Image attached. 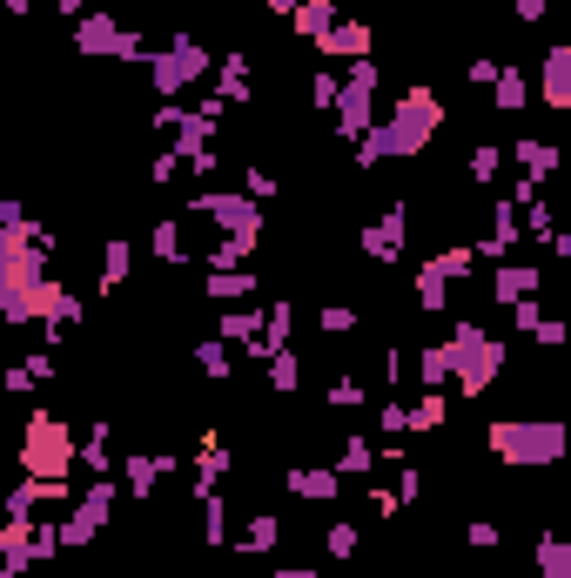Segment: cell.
<instances>
[{
	"label": "cell",
	"instance_id": "23",
	"mask_svg": "<svg viewBox=\"0 0 571 578\" xmlns=\"http://www.w3.org/2000/svg\"><path fill=\"white\" fill-rule=\"evenodd\" d=\"M276 538H283V525H276L269 512H256V518H250V532H242V551H269Z\"/></svg>",
	"mask_w": 571,
	"mask_h": 578
},
{
	"label": "cell",
	"instance_id": "31",
	"mask_svg": "<svg viewBox=\"0 0 571 578\" xmlns=\"http://www.w3.org/2000/svg\"><path fill=\"white\" fill-rule=\"evenodd\" d=\"M195 364H202V370H209V377H229V357H222V350H215V344H202V350H195Z\"/></svg>",
	"mask_w": 571,
	"mask_h": 578
},
{
	"label": "cell",
	"instance_id": "2",
	"mask_svg": "<svg viewBox=\"0 0 571 578\" xmlns=\"http://www.w3.org/2000/svg\"><path fill=\"white\" fill-rule=\"evenodd\" d=\"M484 451L511 471H538L571 451V431L558 418H498V424H484Z\"/></svg>",
	"mask_w": 571,
	"mask_h": 578
},
{
	"label": "cell",
	"instance_id": "4",
	"mask_svg": "<svg viewBox=\"0 0 571 578\" xmlns=\"http://www.w3.org/2000/svg\"><path fill=\"white\" fill-rule=\"evenodd\" d=\"M74 431L54 418V410H34L28 418V438H21V464H28V477H67L74 471Z\"/></svg>",
	"mask_w": 571,
	"mask_h": 578
},
{
	"label": "cell",
	"instance_id": "17",
	"mask_svg": "<svg viewBox=\"0 0 571 578\" xmlns=\"http://www.w3.org/2000/svg\"><path fill=\"white\" fill-rule=\"evenodd\" d=\"M518 161H525V182H544V176H558V148L551 141H518Z\"/></svg>",
	"mask_w": 571,
	"mask_h": 578
},
{
	"label": "cell",
	"instance_id": "15",
	"mask_svg": "<svg viewBox=\"0 0 571 578\" xmlns=\"http://www.w3.org/2000/svg\"><path fill=\"white\" fill-rule=\"evenodd\" d=\"M417 303H424V309H444V303H451V270H444V256H431V263L417 270Z\"/></svg>",
	"mask_w": 571,
	"mask_h": 578
},
{
	"label": "cell",
	"instance_id": "27",
	"mask_svg": "<svg viewBox=\"0 0 571 578\" xmlns=\"http://www.w3.org/2000/svg\"><path fill=\"white\" fill-rule=\"evenodd\" d=\"M498 161H505V155H498L491 141H484V148H470V176H477V182H491V176H498Z\"/></svg>",
	"mask_w": 571,
	"mask_h": 578
},
{
	"label": "cell",
	"instance_id": "34",
	"mask_svg": "<svg viewBox=\"0 0 571 578\" xmlns=\"http://www.w3.org/2000/svg\"><path fill=\"white\" fill-rule=\"evenodd\" d=\"M54 8H61V14H74V21H81V8H88V0H54Z\"/></svg>",
	"mask_w": 571,
	"mask_h": 578
},
{
	"label": "cell",
	"instance_id": "32",
	"mask_svg": "<svg viewBox=\"0 0 571 578\" xmlns=\"http://www.w3.org/2000/svg\"><path fill=\"white\" fill-rule=\"evenodd\" d=\"M518 8V21H544V0H511Z\"/></svg>",
	"mask_w": 571,
	"mask_h": 578
},
{
	"label": "cell",
	"instance_id": "35",
	"mask_svg": "<svg viewBox=\"0 0 571 578\" xmlns=\"http://www.w3.org/2000/svg\"><path fill=\"white\" fill-rule=\"evenodd\" d=\"M303 8V0H269V14H296Z\"/></svg>",
	"mask_w": 571,
	"mask_h": 578
},
{
	"label": "cell",
	"instance_id": "19",
	"mask_svg": "<svg viewBox=\"0 0 571 578\" xmlns=\"http://www.w3.org/2000/svg\"><path fill=\"white\" fill-rule=\"evenodd\" d=\"M128 263H135V256H128V242L108 235V250H102V290H121V283H128Z\"/></svg>",
	"mask_w": 571,
	"mask_h": 578
},
{
	"label": "cell",
	"instance_id": "7",
	"mask_svg": "<svg viewBox=\"0 0 571 578\" xmlns=\"http://www.w3.org/2000/svg\"><path fill=\"white\" fill-rule=\"evenodd\" d=\"M202 74H209V48H202V41H189V34H182V41H169V48L155 54V88H161V95L195 88Z\"/></svg>",
	"mask_w": 571,
	"mask_h": 578
},
{
	"label": "cell",
	"instance_id": "21",
	"mask_svg": "<svg viewBox=\"0 0 571 578\" xmlns=\"http://www.w3.org/2000/svg\"><path fill=\"white\" fill-rule=\"evenodd\" d=\"M491 95H498V108H525V102H531V81H525L518 67H505V74L491 81Z\"/></svg>",
	"mask_w": 571,
	"mask_h": 578
},
{
	"label": "cell",
	"instance_id": "11",
	"mask_svg": "<svg viewBox=\"0 0 571 578\" xmlns=\"http://www.w3.org/2000/svg\"><path fill=\"white\" fill-rule=\"evenodd\" d=\"M289 491H296V498L330 505V498H337V471H330V464H303V471H289Z\"/></svg>",
	"mask_w": 571,
	"mask_h": 578
},
{
	"label": "cell",
	"instance_id": "28",
	"mask_svg": "<svg viewBox=\"0 0 571 578\" xmlns=\"http://www.w3.org/2000/svg\"><path fill=\"white\" fill-rule=\"evenodd\" d=\"M411 424H417V431H431V424H444V397H437V390H431V397H424V403L411 410Z\"/></svg>",
	"mask_w": 571,
	"mask_h": 578
},
{
	"label": "cell",
	"instance_id": "1",
	"mask_svg": "<svg viewBox=\"0 0 571 578\" xmlns=\"http://www.w3.org/2000/svg\"><path fill=\"white\" fill-rule=\"evenodd\" d=\"M437 122H444V102L431 88H403L396 108H390V122L357 141V161L370 169V161H390V155H424L431 135H437Z\"/></svg>",
	"mask_w": 571,
	"mask_h": 578
},
{
	"label": "cell",
	"instance_id": "29",
	"mask_svg": "<svg viewBox=\"0 0 571 578\" xmlns=\"http://www.w3.org/2000/svg\"><path fill=\"white\" fill-rule=\"evenodd\" d=\"M330 558H357V525H330Z\"/></svg>",
	"mask_w": 571,
	"mask_h": 578
},
{
	"label": "cell",
	"instance_id": "6",
	"mask_svg": "<svg viewBox=\"0 0 571 578\" xmlns=\"http://www.w3.org/2000/svg\"><path fill=\"white\" fill-rule=\"evenodd\" d=\"M370 108H377V61H357L350 67V81H343V95H337V135H350V141H363L370 135Z\"/></svg>",
	"mask_w": 571,
	"mask_h": 578
},
{
	"label": "cell",
	"instance_id": "14",
	"mask_svg": "<svg viewBox=\"0 0 571 578\" xmlns=\"http://www.w3.org/2000/svg\"><path fill=\"white\" fill-rule=\"evenodd\" d=\"M377 41V28L370 21H337L330 34H322V54H363Z\"/></svg>",
	"mask_w": 571,
	"mask_h": 578
},
{
	"label": "cell",
	"instance_id": "13",
	"mask_svg": "<svg viewBox=\"0 0 571 578\" xmlns=\"http://www.w3.org/2000/svg\"><path fill=\"white\" fill-rule=\"evenodd\" d=\"M531 290H544V283H538V270H525V263H505V270H498V290H491V296L518 309V303H531Z\"/></svg>",
	"mask_w": 571,
	"mask_h": 578
},
{
	"label": "cell",
	"instance_id": "12",
	"mask_svg": "<svg viewBox=\"0 0 571 578\" xmlns=\"http://www.w3.org/2000/svg\"><path fill=\"white\" fill-rule=\"evenodd\" d=\"M169 471H176V458H161V451H135V458H128V491H135V498H148L155 477H169Z\"/></svg>",
	"mask_w": 571,
	"mask_h": 578
},
{
	"label": "cell",
	"instance_id": "24",
	"mask_svg": "<svg viewBox=\"0 0 571 578\" xmlns=\"http://www.w3.org/2000/svg\"><path fill=\"white\" fill-rule=\"evenodd\" d=\"M417 377H424L431 390H437L444 377H457V370H451V350H444V344H437V350H424V357H417Z\"/></svg>",
	"mask_w": 571,
	"mask_h": 578
},
{
	"label": "cell",
	"instance_id": "9",
	"mask_svg": "<svg viewBox=\"0 0 571 578\" xmlns=\"http://www.w3.org/2000/svg\"><path fill=\"white\" fill-rule=\"evenodd\" d=\"M538 102H544V108H558V115H571V41H558V48L544 54V74H538Z\"/></svg>",
	"mask_w": 571,
	"mask_h": 578
},
{
	"label": "cell",
	"instance_id": "18",
	"mask_svg": "<svg viewBox=\"0 0 571 578\" xmlns=\"http://www.w3.org/2000/svg\"><path fill=\"white\" fill-rule=\"evenodd\" d=\"M531 558H538V571H544V578H571V538H538V551H531Z\"/></svg>",
	"mask_w": 571,
	"mask_h": 578
},
{
	"label": "cell",
	"instance_id": "5",
	"mask_svg": "<svg viewBox=\"0 0 571 578\" xmlns=\"http://www.w3.org/2000/svg\"><path fill=\"white\" fill-rule=\"evenodd\" d=\"M195 209H202L215 229H229V242H235V250H256V229H263V209H256V196H229V189H209V196H195Z\"/></svg>",
	"mask_w": 571,
	"mask_h": 578
},
{
	"label": "cell",
	"instance_id": "25",
	"mask_svg": "<svg viewBox=\"0 0 571 578\" xmlns=\"http://www.w3.org/2000/svg\"><path fill=\"white\" fill-rule=\"evenodd\" d=\"M322 329H330V337H343V329H357V309L350 303H322V316H316Z\"/></svg>",
	"mask_w": 571,
	"mask_h": 578
},
{
	"label": "cell",
	"instance_id": "33",
	"mask_svg": "<svg viewBox=\"0 0 571 578\" xmlns=\"http://www.w3.org/2000/svg\"><path fill=\"white\" fill-rule=\"evenodd\" d=\"M269 578H316L309 565H283V571H269Z\"/></svg>",
	"mask_w": 571,
	"mask_h": 578
},
{
	"label": "cell",
	"instance_id": "30",
	"mask_svg": "<svg viewBox=\"0 0 571 578\" xmlns=\"http://www.w3.org/2000/svg\"><path fill=\"white\" fill-rule=\"evenodd\" d=\"M464 538H470V545H477V551H498V538H505V532H498V525H491V518H477V525H470V532H464Z\"/></svg>",
	"mask_w": 571,
	"mask_h": 578
},
{
	"label": "cell",
	"instance_id": "36",
	"mask_svg": "<svg viewBox=\"0 0 571 578\" xmlns=\"http://www.w3.org/2000/svg\"><path fill=\"white\" fill-rule=\"evenodd\" d=\"M8 8H14V14H28V0H8Z\"/></svg>",
	"mask_w": 571,
	"mask_h": 578
},
{
	"label": "cell",
	"instance_id": "8",
	"mask_svg": "<svg viewBox=\"0 0 571 578\" xmlns=\"http://www.w3.org/2000/svg\"><path fill=\"white\" fill-rule=\"evenodd\" d=\"M74 48H81V54H141V34H128L115 14H81Z\"/></svg>",
	"mask_w": 571,
	"mask_h": 578
},
{
	"label": "cell",
	"instance_id": "10",
	"mask_svg": "<svg viewBox=\"0 0 571 578\" xmlns=\"http://www.w3.org/2000/svg\"><path fill=\"white\" fill-rule=\"evenodd\" d=\"M403 229H411V209H390L383 222H370V235H363V250L377 256V263H390V256H403Z\"/></svg>",
	"mask_w": 571,
	"mask_h": 578
},
{
	"label": "cell",
	"instance_id": "3",
	"mask_svg": "<svg viewBox=\"0 0 571 578\" xmlns=\"http://www.w3.org/2000/svg\"><path fill=\"white\" fill-rule=\"evenodd\" d=\"M444 350H451V370H457V390L464 397H484V383H498V370H505V344L484 337L477 323H457Z\"/></svg>",
	"mask_w": 571,
	"mask_h": 578
},
{
	"label": "cell",
	"instance_id": "26",
	"mask_svg": "<svg viewBox=\"0 0 571 578\" xmlns=\"http://www.w3.org/2000/svg\"><path fill=\"white\" fill-rule=\"evenodd\" d=\"M337 471H370V438H350V444L337 451Z\"/></svg>",
	"mask_w": 571,
	"mask_h": 578
},
{
	"label": "cell",
	"instance_id": "37",
	"mask_svg": "<svg viewBox=\"0 0 571 578\" xmlns=\"http://www.w3.org/2000/svg\"><path fill=\"white\" fill-rule=\"evenodd\" d=\"M564 532H571V518H564Z\"/></svg>",
	"mask_w": 571,
	"mask_h": 578
},
{
	"label": "cell",
	"instance_id": "16",
	"mask_svg": "<svg viewBox=\"0 0 571 578\" xmlns=\"http://www.w3.org/2000/svg\"><path fill=\"white\" fill-rule=\"evenodd\" d=\"M330 28H337V0H303V8H296V34L303 41H322Z\"/></svg>",
	"mask_w": 571,
	"mask_h": 578
},
{
	"label": "cell",
	"instance_id": "22",
	"mask_svg": "<svg viewBox=\"0 0 571 578\" xmlns=\"http://www.w3.org/2000/svg\"><path fill=\"white\" fill-rule=\"evenodd\" d=\"M296 383H303V364H296V350H276V357H269V390H276V397H289Z\"/></svg>",
	"mask_w": 571,
	"mask_h": 578
},
{
	"label": "cell",
	"instance_id": "20",
	"mask_svg": "<svg viewBox=\"0 0 571 578\" xmlns=\"http://www.w3.org/2000/svg\"><path fill=\"white\" fill-rule=\"evenodd\" d=\"M250 290H256V276H242V270H209V296H215V303H242Z\"/></svg>",
	"mask_w": 571,
	"mask_h": 578
}]
</instances>
